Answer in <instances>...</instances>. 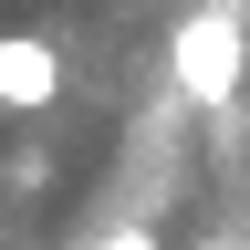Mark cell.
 I'll use <instances>...</instances> for the list:
<instances>
[{
  "label": "cell",
  "instance_id": "cell-1",
  "mask_svg": "<svg viewBox=\"0 0 250 250\" xmlns=\"http://www.w3.org/2000/svg\"><path fill=\"white\" fill-rule=\"evenodd\" d=\"M167 62H177V94H188V104H229V94H240V73H250V21H240V0L188 11Z\"/></svg>",
  "mask_w": 250,
  "mask_h": 250
},
{
  "label": "cell",
  "instance_id": "cell-2",
  "mask_svg": "<svg viewBox=\"0 0 250 250\" xmlns=\"http://www.w3.org/2000/svg\"><path fill=\"white\" fill-rule=\"evenodd\" d=\"M62 94V52L42 31H0V115H42Z\"/></svg>",
  "mask_w": 250,
  "mask_h": 250
},
{
  "label": "cell",
  "instance_id": "cell-3",
  "mask_svg": "<svg viewBox=\"0 0 250 250\" xmlns=\"http://www.w3.org/2000/svg\"><path fill=\"white\" fill-rule=\"evenodd\" d=\"M104 250H156V229H115V240H104Z\"/></svg>",
  "mask_w": 250,
  "mask_h": 250
},
{
  "label": "cell",
  "instance_id": "cell-4",
  "mask_svg": "<svg viewBox=\"0 0 250 250\" xmlns=\"http://www.w3.org/2000/svg\"><path fill=\"white\" fill-rule=\"evenodd\" d=\"M208 250H250V240H208Z\"/></svg>",
  "mask_w": 250,
  "mask_h": 250
}]
</instances>
